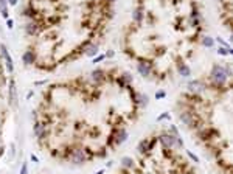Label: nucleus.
I'll use <instances>...</instances> for the list:
<instances>
[{"label":"nucleus","mask_w":233,"mask_h":174,"mask_svg":"<svg viewBox=\"0 0 233 174\" xmlns=\"http://www.w3.org/2000/svg\"><path fill=\"white\" fill-rule=\"evenodd\" d=\"M230 78V70L222 67V65H213L212 68V79L215 83V86H225L227 81Z\"/></svg>","instance_id":"1"},{"label":"nucleus","mask_w":233,"mask_h":174,"mask_svg":"<svg viewBox=\"0 0 233 174\" xmlns=\"http://www.w3.org/2000/svg\"><path fill=\"white\" fill-rule=\"evenodd\" d=\"M0 52H2V56L5 58V64H6V67H8V72L13 73V72H14V64H13V58H11V55L8 53L6 47H5V45H0Z\"/></svg>","instance_id":"2"},{"label":"nucleus","mask_w":233,"mask_h":174,"mask_svg":"<svg viewBox=\"0 0 233 174\" xmlns=\"http://www.w3.org/2000/svg\"><path fill=\"white\" fill-rule=\"evenodd\" d=\"M137 70H138V73L142 75L143 78H149L152 75V67L149 64H146V62H138L137 64Z\"/></svg>","instance_id":"3"},{"label":"nucleus","mask_w":233,"mask_h":174,"mask_svg":"<svg viewBox=\"0 0 233 174\" xmlns=\"http://www.w3.org/2000/svg\"><path fill=\"white\" fill-rule=\"evenodd\" d=\"M25 33L28 36H36L39 33V23L37 22H28L25 25Z\"/></svg>","instance_id":"4"},{"label":"nucleus","mask_w":233,"mask_h":174,"mask_svg":"<svg viewBox=\"0 0 233 174\" xmlns=\"http://www.w3.org/2000/svg\"><path fill=\"white\" fill-rule=\"evenodd\" d=\"M22 61H23V64H25V65L33 64L36 61V53L33 52V50H27V52L23 53V56H22Z\"/></svg>","instance_id":"5"},{"label":"nucleus","mask_w":233,"mask_h":174,"mask_svg":"<svg viewBox=\"0 0 233 174\" xmlns=\"http://www.w3.org/2000/svg\"><path fill=\"white\" fill-rule=\"evenodd\" d=\"M10 103L16 104V83H14V79L10 81Z\"/></svg>","instance_id":"6"},{"label":"nucleus","mask_w":233,"mask_h":174,"mask_svg":"<svg viewBox=\"0 0 233 174\" xmlns=\"http://www.w3.org/2000/svg\"><path fill=\"white\" fill-rule=\"evenodd\" d=\"M177 72H179L180 76H190V75H191V68L186 65V64H180V65L177 67Z\"/></svg>","instance_id":"7"},{"label":"nucleus","mask_w":233,"mask_h":174,"mask_svg":"<svg viewBox=\"0 0 233 174\" xmlns=\"http://www.w3.org/2000/svg\"><path fill=\"white\" fill-rule=\"evenodd\" d=\"M121 165H123V168H132L135 165V160L132 157H123L121 159Z\"/></svg>","instance_id":"8"},{"label":"nucleus","mask_w":233,"mask_h":174,"mask_svg":"<svg viewBox=\"0 0 233 174\" xmlns=\"http://www.w3.org/2000/svg\"><path fill=\"white\" fill-rule=\"evenodd\" d=\"M0 13L5 19H8V8H6V0H0Z\"/></svg>","instance_id":"9"},{"label":"nucleus","mask_w":233,"mask_h":174,"mask_svg":"<svg viewBox=\"0 0 233 174\" xmlns=\"http://www.w3.org/2000/svg\"><path fill=\"white\" fill-rule=\"evenodd\" d=\"M202 44H204L205 47H213V45H215V41L210 37V36H204V37H202Z\"/></svg>","instance_id":"10"},{"label":"nucleus","mask_w":233,"mask_h":174,"mask_svg":"<svg viewBox=\"0 0 233 174\" xmlns=\"http://www.w3.org/2000/svg\"><path fill=\"white\" fill-rule=\"evenodd\" d=\"M165 96H166V92H165V90H159V92L155 93V98H157V99H160V98H165Z\"/></svg>","instance_id":"11"},{"label":"nucleus","mask_w":233,"mask_h":174,"mask_svg":"<svg viewBox=\"0 0 233 174\" xmlns=\"http://www.w3.org/2000/svg\"><path fill=\"white\" fill-rule=\"evenodd\" d=\"M27 171H28V165H27V162H23L22 169H20V174H27Z\"/></svg>","instance_id":"12"},{"label":"nucleus","mask_w":233,"mask_h":174,"mask_svg":"<svg viewBox=\"0 0 233 174\" xmlns=\"http://www.w3.org/2000/svg\"><path fill=\"white\" fill-rule=\"evenodd\" d=\"M165 118H170V114L168 112H165V114H162L159 118H157V121H162V120H165Z\"/></svg>","instance_id":"13"},{"label":"nucleus","mask_w":233,"mask_h":174,"mask_svg":"<svg viewBox=\"0 0 233 174\" xmlns=\"http://www.w3.org/2000/svg\"><path fill=\"white\" fill-rule=\"evenodd\" d=\"M188 156H190V159H191L193 162H199V159H197V157L193 154V153H190V151H188Z\"/></svg>","instance_id":"14"},{"label":"nucleus","mask_w":233,"mask_h":174,"mask_svg":"<svg viewBox=\"0 0 233 174\" xmlns=\"http://www.w3.org/2000/svg\"><path fill=\"white\" fill-rule=\"evenodd\" d=\"M6 25L8 28H13V19H6Z\"/></svg>","instance_id":"15"},{"label":"nucleus","mask_w":233,"mask_h":174,"mask_svg":"<svg viewBox=\"0 0 233 174\" xmlns=\"http://www.w3.org/2000/svg\"><path fill=\"white\" fill-rule=\"evenodd\" d=\"M104 58H106V56H104V55H101V56H98L97 59H93V62H100V61H101V59H104Z\"/></svg>","instance_id":"16"},{"label":"nucleus","mask_w":233,"mask_h":174,"mask_svg":"<svg viewBox=\"0 0 233 174\" xmlns=\"http://www.w3.org/2000/svg\"><path fill=\"white\" fill-rule=\"evenodd\" d=\"M10 5H17V0H6Z\"/></svg>","instance_id":"17"},{"label":"nucleus","mask_w":233,"mask_h":174,"mask_svg":"<svg viewBox=\"0 0 233 174\" xmlns=\"http://www.w3.org/2000/svg\"><path fill=\"white\" fill-rule=\"evenodd\" d=\"M31 160H33L34 163H37V162H39V160H37V157H36V156H33V154H31Z\"/></svg>","instance_id":"18"},{"label":"nucleus","mask_w":233,"mask_h":174,"mask_svg":"<svg viewBox=\"0 0 233 174\" xmlns=\"http://www.w3.org/2000/svg\"><path fill=\"white\" fill-rule=\"evenodd\" d=\"M97 174H104V169H101V171H98Z\"/></svg>","instance_id":"19"}]
</instances>
